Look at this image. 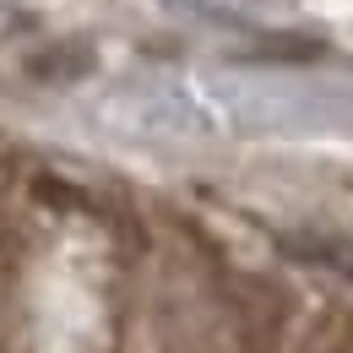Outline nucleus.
<instances>
[{
    "mask_svg": "<svg viewBox=\"0 0 353 353\" xmlns=\"http://www.w3.org/2000/svg\"><path fill=\"white\" fill-rule=\"evenodd\" d=\"M256 54H266V60H321V39H266V44H256Z\"/></svg>",
    "mask_w": 353,
    "mask_h": 353,
    "instance_id": "f257e3e1",
    "label": "nucleus"
}]
</instances>
